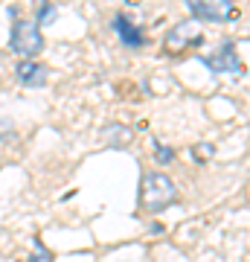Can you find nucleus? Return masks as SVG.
I'll use <instances>...</instances> for the list:
<instances>
[{
    "label": "nucleus",
    "instance_id": "1",
    "mask_svg": "<svg viewBox=\"0 0 250 262\" xmlns=\"http://www.w3.org/2000/svg\"><path fill=\"white\" fill-rule=\"evenodd\" d=\"M177 201V187L175 181L163 172H146L140 184V207L146 213H163L169 204Z\"/></svg>",
    "mask_w": 250,
    "mask_h": 262
},
{
    "label": "nucleus",
    "instance_id": "2",
    "mask_svg": "<svg viewBox=\"0 0 250 262\" xmlns=\"http://www.w3.org/2000/svg\"><path fill=\"white\" fill-rule=\"evenodd\" d=\"M12 53H18L24 58H32L44 50V35H41V27L35 20H15L12 27V41H9Z\"/></svg>",
    "mask_w": 250,
    "mask_h": 262
},
{
    "label": "nucleus",
    "instance_id": "3",
    "mask_svg": "<svg viewBox=\"0 0 250 262\" xmlns=\"http://www.w3.org/2000/svg\"><path fill=\"white\" fill-rule=\"evenodd\" d=\"M186 9L192 12L198 20H215V24H227V20H239L241 9L233 0H184Z\"/></svg>",
    "mask_w": 250,
    "mask_h": 262
},
{
    "label": "nucleus",
    "instance_id": "4",
    "mask_svg": "<svg viewBox=\"0 0 250 262\" xmlns=\"http://www.w3.org/2000/svg\"><path fill=\"white\" fill-rule=\"evenodd\" d=\"M204 41V35H201V29H198V24L195 20H184V24H177L172 32H169L166 38V50H172V53H177V50L189 47V44H201Z\"/></svg>",
    "mask_w": 250,
    "mask_h": 262
},
{
    "label": "nucleus",
    "instance_id": "5",
    "mask_svg": "<svg viewBox=\"0 0 250 262\" xmlns=\"http://www.w3.org/2000/svg\"><path fill=\"white\" fill-rule=\"evenodd\" d=\"M204 64L210 67V70H215V73H239L241 58H239V53H236L233 44H224L218 53H213L210 58H204Z\"/></svg>",
    "mask_w": 250,
    "mask_h": 262
},
{
    "label": "nucleus",
    "instance_id": "6",
    "mask_svg": "<svg viewBox=\"0 0 250 262\" xmlns=\"http://www.w3.org/2000/svg\"><path fill=\"white\" fill-rule=\"evenodd\" d=\"M47 76H50V70H47L41 61H20L18 64V79L20 84H27V88H44L47 84Z\"/></svg>",
    "mask_w": 250,
    "mask_h": 262
},
{
    "label": "nucleus",
    "instance_id": "7",
    "mask_svg": "<svg viewBox=\"0 0 250 262\" xmlns=\"http://www.w3.org/2000/svg\"><path fill=\"white\" fill-rule=\"evenodd\" d=\"M113 29H117V35H120V41L125 44V47H143V44H146L143 29L134 27L125 15H117V18H113Z\"/></svg>",
    "mask_w": 250,
    "mask_h": 262
},
{
    "label": "nucleus",
    "instance_id": "8",
    "mask_svg": "<svg viewBox=\"0 0 250 262\" xmlns=\"http://www.w3.org/2000/svg\"><path fill=\"white\" fill-rule=\"evenodd\" d=\"M102 140L111 146H128L134 140V131L128 125H108V128H102Z\"/></svg>",
    "mask_w": 250,
    "mask_h": 262
},
{
    "label": "nucleus",
    "instance_id": "9",
    "mask_svg": "<svg viewBox=\"0 0 250 262\" xmlns=\"http://www.w3.org/2000/svg\"><path fill=\"white\" fill-rule=\"evenodd\" d=\"M29 262H53V253H50V248H47L41 239H32V253H29Z\"/></svg>",
    "mask_w": 250,
    "mask_h": 262
},
{
    "label": "nucleus",
    "instance_id": "10",
    "mask_svg": "<svg viewBox=\"0 0 250 262\" xmlns=\"http://www.w3.org/2000/svg\"><path fill=\"white\" fill-rule=\"evenodd\" d=\"M154 158H157V163H172L175 151L169 149V146H163V143H154Z\"/></svg>",
    "mask_w": 250,
    "mask_h": 262
},
{
    "label": "nucleus",
    "instance_id": "11",
    "mask_svg": "<svg viewBox=\"0 0 250 262\" xmlns=\"http://www.w3.org/2000/svg\"><path fill=\"white\" fill-rule=\"evenodd\" d=\"M56 6H41V9H38V20H41V24H53V20H56Z\"/></svg>",
    "mask_w": 250,
    "mask_h": 262
},
{
    "label": "nucleus",
    "instance_id": "12",
    "mask_svg": "<svg viewBox=\"0 0 250 262\" xmlns=\"http://www.w3.org/2000/svg\"><path fill=\"white\" fill-rule=\"evenodd\" d=\"M210 155H213V146H210V143H204V146H198V149H195V158H198V160H207Z\"/></svg>",
    "mask_w": 250,
    "mask_h": 262
},
{
    "label": "nucleus",
    "instance_id": "13",
    "mask_svg": "<svg viewBox=\"0 0 250 262\" xmlns=\"http://www.w3.org/2000/svg\"><path fill=\"white\" fill-rule=\"evenodd\" d=\"M35 3H38V9H41V6H47V0H35Z\"/></svg>",
    "mask_w": 250,
    "mask_h": 262
}]
</instances>
